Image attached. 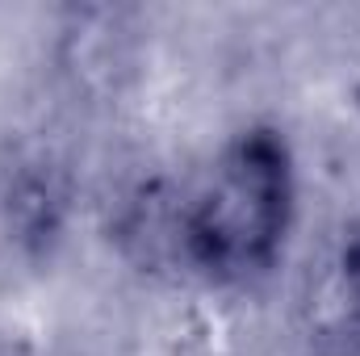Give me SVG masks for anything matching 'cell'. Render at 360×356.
Returning a JSON list of instances; mask_svg holds the SVG:
<instances>
[{
  "instance_id": "6da1fadb",
  "label": "cell",
  "mask_w": 360,
  "mask_h": 356,
  "mask_svg": "<svg viewBox=\"0 0 360 356\" xmlns=\"http://www.w3.org/2000/svg\"><path fill=\"white\" fill-rule=\"evenodd\" d=\"M289 222V160L285 143L269 130L243 134L218 155L210 177L193 193L180 239L188 256L218 276L256 272L276 256Z\"/></svg>"
}]
</instances>
